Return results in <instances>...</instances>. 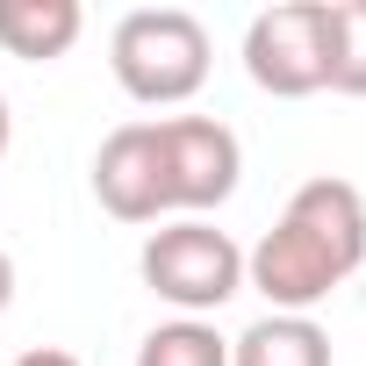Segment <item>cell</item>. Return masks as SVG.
<instances>
[{
    "mask_svg": "<svg viewBox=\"0 0 366 366\" xmlns=\"http://www.w3.org/2000/svg\"><path fill=\"white\" fill-rule=\"evenodd\" d=\"M330 94L366 101V0H330Z\"/></svg>",
    "mask_w": 366,
    "mask_h": 366,
    "instance_id": "9",
    "label": "cell"
},
{
    "mask_svg": "<svg viewBox=\"0 0 366 366\" xmlns=\"http://www.w3.org/2000/svg\"><path fill=\"white\" fill-rule=\"evenodd\" d=\"M244 72L273 101H309L330 86V0H280L244 29Z\"/></svg>",
    "mask_w": 366,
    "mask_h": 366,
    "instance_id": "5",
    "label": "cell"
},
{
    "mask_svg": "<svg viewBox=\"0 0 366 366\" xmlns=\"http://www.w3.org/2000/svg\"><path fill=\"white\" fill-rule=\"evenodd\" d=\"M137 366H230V337L202 316H172V323L144 330Z\"/></svg>",
    "mask_w": 366,
    "mask_h": 366,
    "instance_id": "8",
    "label": "cell"
},
{
    "mask_svg": "<svg viewBox=\"0 0 366 366\" xmlns=\"http://www.w3.org/2000/svg\"><path fill=\"white\" fill-rule=\"evenodd\" d=\"M8 144H15V115H8V94H0V158H8Z\"/></svg>",
    "mask_w": 366,
    "mask_h": 366,
    "instance_id": "12",
    "label": "cell"
},
{
    "mask_svg": "<svg viewBox=\"0 0 366 366\" xmlns=\"http://www.w3.org/2000/svg\"><path fill=\"white\" fill-rule=\"evenodd\" d=\"M15 366H79V359H72V352H58V345H29Z\"/></svg>",
    "mask_w": 366,
    "mask_h": 366,
    "instance_id": "10",
    "label": "cell"
},
{
    "mask_svg": "<svg viewBox=\"0 0 366 366\" xmlns=\"http://www.w3.org/2000/svg\"><path fill=\"white\" fill-rule=\"evenodd\" d=\"M366 266V194L337 172H316L287 194L273 230L244 252V287L280 316H309Z\"/></svg>",
    "mask_w": 366,
    "mask_h": 366,
    "instance_id": "2",
    "label": "cell"
},
{
    "mask_svg": "<svg viewBox=\"0 0 366 366\" xmlns=\"http://www.w3.org/2000/svg\"><path fill=\"white\" fill-rule=\"evenodd\" d=\"M209 22L187 15V8H129L108 36V65H115V86L144 108H179L194 101L202 79H209Z\"/></svg>",
    "mask_w": 366,
    "mask_h": 366,
    "instance_id": "3",
    "label": "cell"
},
{
    "mask_svg": "<svg viewBox=\"0 0 366 366\" xmlns=\"http://www.w3.org/2000/svg\"><path fill=\"white\" fill-rule=\"evenodd\" d=\"M137 273L144 287L179 309V316H216L237 287H244V252L230 230H216L209 216H179V223H158L137 252Z\"/></svg>",
    "mask_w": 366,
    "mask_h": 366,
    "instance_id": "4",
    "label": "cell"
},
{
    "mask_svg": "<svg viewBox=\"0 0 366 366\" xmlns=\"http://www.w3.org/2000/svg\"><path fill=\"white\" fill-rule=\"evenodd\" d=\"M230 366H330V330L316 316H280L266 309L230 337Z\"/></svg>",
    "mask_w": 366,
    "mask_h": 366,
    "instance_id": "7",
    "label": "cell"
},
{
    "mask_svg": "<svg viewBox=\"0 0 366 366\" xmlns=\"http://www.w3.org/2000/svg\"><path fill=\"white\" fill-rule=\"evenodd\" d=\"M79 29H86L79 0H0V51L8 58L51 65L79 44Z\"/></svg>",
    "mask_w": 366,
    "mask_h": 366,
    "instance_id": "6",
    "label": "cell"
},
{
    "mask_svg": "<svg viewBox=\"0 0 366 366\" xmlns=\"http://www.w3.org/2000/svg\"><path fill=\"white\" fill-rule=\"evenodd\" d=\"M244 144L216 115H151L122 122L94 151V194L115 223H179L237 194Z\"/></svg>",
    "mask_w": 366,
    "mask_h": 366,
    "instance_id": "1",
    "label": "cell"
},
{
    "mask_svg": "<svg viewBox=\"0 0 366 366\" xmlns=\"http://www.w3.org/2000/svg\"><path fill=\"white\" fill-rule=\"evenodd\" d=\"M15 309V259H8V244H0V316Z\"/></svg>",
    "mask_w": 366,
    "mask_h": 366,
    "instance_id": "11",
    "label": "cell"
}]
</instances>
